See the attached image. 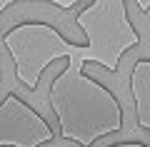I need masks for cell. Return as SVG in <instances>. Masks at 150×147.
Wrapping results in <instances>:
<instances>
[{
  "mask_svg": "<svg viewBox=\"0 0 150 147\" xmlns=\"http://www.w3.org/2000/svg\"><path fill=\"white\" fill-rule=\"evenodd\" d=\"M50 5L60 8V10H70V8H78V0H53Z\"/></svg>",
  "mask_w": 150,
  "mask_h": 147,
  "instance_id": "5b68a950",
  "label": "cell"
},
{
  "mask_svg": "<svg viewBox=\"0 0 150 147\" xmlns=\"http://www.w3.org/2000/svg\"><path fill=\"white\" fill-rule=\"evenodd\" d=\"M135 5H138V8H140V10H143V13H148V10H150V3H143V0H138Z\"/></svg>",
  "mask_w": 150,
  "mask_h": 147,
  "instance_id": "ba28073f",
  "label": "cell"
},
{
  "mask_svg": "<svg viewBox=\"0 0 150 147\" xmlns=\"http://www.w3.org/2000/svg\"><path fill=\"white\" fill-rule=\"evenodd\" d=\"M108 147H148L143 142H115V145H108Z\"/></svg>",
  "mask_w": 150,
  "mask_h": 147,
  "instance_id": "8992f818",
  "label": "cell"
},
{
  "mask_svg": "<svg viewBox=\"0 0 150 147\" xmlns=\"http://www.w3.org/2000/svg\"><path fill=\"white\" fill-rule=\"evenodd\" d=\"M55 132L15 92L0 102V147H40L53 142Z\"/></svg>",
  "mask_w": 150,
  "mask_h": 147,
  "instance_id": "3957f363",
  "label": "cell"
},
{
  "mask_svg": "<svg viewBox=\"0 0 150 147\" xmlns=\"http://www.w3.org/2000/svg\"><path fill=\"white\" fill-rule=\"evenodd\" d=\"M130 95H133L138 125L150 132V58L135 60L130 70Z\"/></svg>",
  "mask_w": 150,
  "mask_h": 147,
  "instance_id": "277c9868",
  "label": "cell"
},
{
  "mask_svg": "<svg viewBox=\"0 0 150 147\" xmlns=\"http://www.w3.org/2000/svg\"><path fill=\"white\" fill-rule=\"evenodd\" d=\"M48 102L58 117L60 137L93 147L98 140L123 130V107L103 82L83 70V63L68 60L50 80Z\"/></svg>",
  "mask_w": 150,
  "mask_h": 147,
  "instance_id": "7a4b0ae2",
  "label": "cell"
},
{
  "mask_svg": "<svg viewBox=\"0 0 150 147\" xmlns=\"http://www.w3.org/2000/svg\"><path fill=\"white\" fill-rule=\"evenodd\" d=\"M75 23L85 32L88 45H73L53 25L40 20L20 23L3 35V45L13 58L18 82L35 92L45 68L60 58L78 60L83 65L95 63L110 72H118L123 55L140 45V35L128 18L125 0L85 3Z\"/></svg>",
  "mask_w": 150,
  "mask_h": 147,
  "instance_id": "6da1fadb",
  "label": "cell"
},
{
  "mask_svg": "<svg viewBox=\"0 0 150 147\" xmlns=\"http://www.w3.org/2000/svg\"><path fill=\"white\" fill-rule=\"evenodd\" d=\"M10 5H15L13 0H0V13H3V10H8V8H10Z\"/></svg>",
  "mask_w": 150,
  "mask_h": 147,
  "instance_id": "52a82bcc",
  "label": "cell"
},
{
  "mask_svg": "<svg viewBox=\"0 0 150 147\" xmlns=\"http://www.w3.org/2000/svg\"><path fill=\"white\" fill-rule=\"evenodd\" d=\"M0 80H3V72H0Z\"/></svg>",
  "mask_w": 150,
  "mask_h": 147,
  "instance_id": "9c48e42d",
  "label": "cell"
}]
</instances>
